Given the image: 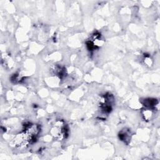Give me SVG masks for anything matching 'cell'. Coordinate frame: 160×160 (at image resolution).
Wrapping results in <instances>:
<instances>
[{"label": "cell", "mask_w": 160, "mask_h": 160, "mask_svg": "<svg viewBox=\"0 0 160 160\" xmlns=\"http://www.w3.org/2000/svg\"><path fill=\"white\" fill-rule=\"evenodd\" d=\"M51 132L53 136L60 139L66 138L68 135V129L62 121H58L51 129Z\"/></svg>", "instance_id": "1"}]
</instances>
